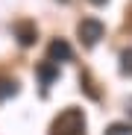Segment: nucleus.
I'll list each match as a JSON object with an SVG mask.
<instances>
[{
  "label": "nucleus",
  "mask_w": 132,
  "mask_h": 135,
  "mask_svg": "<svg viewBox=\"0 0 132 135\" xmlns=\"http://www.w3.org/2000/svg\"><path fill=\"white\" fill-rule=\"evenodd\" d=\"M53 135H85V115H82V109H65L53 120Z\"/></svg>",
  "instance_id": "1"
},
{
  "label": "nucleus",
  "mask_w": 132,
  "mask_h": 135,
  "mask_svg": "<svg viewBox=\"0 0 132 135\" xmlns=\"http://www.w3.org/2000/svg\"><path fill=\"white\" fill-rule=\"evenodd\" d=\"M76 35H79V41L85 44V47H94V44L106 35V27H103V21H97V18H82L76 24Z\"/></svg>",
  "instance_id": "2"
},
{
  "label": "nucleus",
  "mask_w": 132,
  "mask_h": 135,
  "mask_svg": "<svg viewBox=\"0 0 132 135\" xmlns=\"http://www.w3.org/2000/svg\"><path fill=\"white\" fill-rule=\"evenodd\" d=\"M47 56H50V62H53V65H59V62H71L74 50H71V44L65 41V38H56V41H50Z\"/></svg>",
  "instance_id": "3"
},
{
  "label": "nucleus",
  "mask_w": 132,
  "mask_h": 135,
  "mask_svg": "<svg viewBox=\"0 0 132 135\" xmlns=\"http://www.w3.org/2000/svg\"><path fill=\"white\" fill-rule=\"evenodd\" d=\"M38 76H41V82H44V85H50V82L59 76V68H56V65L47 59L44 65H38Z\"/></svg>",
  "instance_id": "4"
},
{
  "label": "nucleus",
  "mask_w": 132,
  "mask_h": 135,
  "mask_svg": "<svg viewBox=\"0 0 132 135\" xmlns=\"http://www.w3.org/2000/svg\"><path fill=\"white\" fill-rule=\"evenodd\" d=\"M18 35H21V44H24V47H30V44L35 41V30H32L30 24H21V27H18Z\"/></svg>",
  "instance_id": "5"
},
{
  "label": "nucleus",
  "mask_w": 132,
  "mask_h": 135,
  "mask_svg": "<svg viewBox=\"0 0 132 135\" xmlns=\"http://www.w3.org/2000/svg\"><path fill=\"white\" fill-rule=\"evenodd\" d=\"M120 74H132V47H126L123 53H120Z\"/></svg>",
  "instance_id": "6"
},
{
  "label": "nucleus",
  "mask_w": 132,
  "mask_h": 135,
  "mask_svg": "<svg viewBox=\"0 0 132 135\" xmlns=\"http://www.w3.org/2000/svg\"><path fill=\"white\" fill-rule=\"evenodd\" d=\"M106 135H132V123H112Z\"/></svg>",
  "instance_id": "7"
},
{
  "label": "nucleus",
  "mask_w": 132,
  "mask_h": 135,
  "mask_svg": "<svg viewBox=\"0 0 132 135\" xmlns=\"http://www.w3.org/2000/svg\"><path fill=\"white\" fill-rule=\"evenodd\" d=\"M91 3H94V6H103V3H106V0H91Z\"/></svg>",
  "instance_id": "8"
},
{
  "label": "nucleus",
  "mask_w": 132,
  "mask_h": 135,
  "mask_svg": "<svg viewBox=\"0 0 132 135\" xmlns=\"http://www.w3.org/2000/svg\"><path fill=\"white\" fill-rule=\"evenodd\" d=\"M65 3H68V0H65Z\"/></svg>",
  "instance_id": "9"
}]
</instances>
